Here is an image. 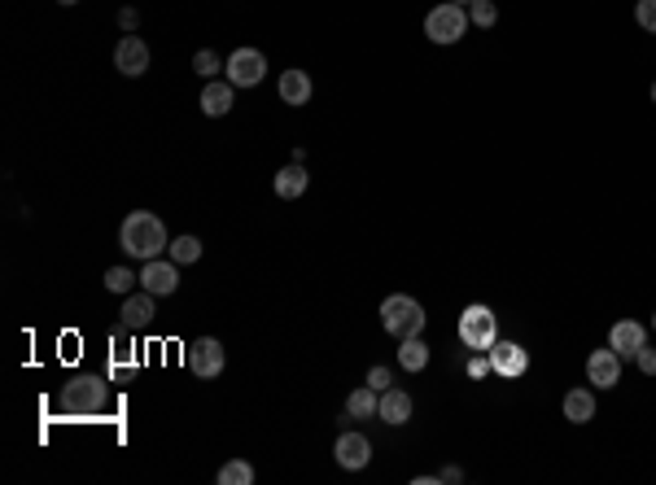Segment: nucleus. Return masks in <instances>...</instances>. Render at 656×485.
<instances>
[{"mask_svg": "<svg viewBox=\"0 0 656 485\" xmlns=\"http://www.w3.org/2000/svg\"><path fill=\"white\" fill-rule=\"evenodd\" d=\"M57 407H62V415H75V420H97V415L114 412V389H110L105 376L83 372V376H71V381L62 385Z\"/></svg>", "mask_w": 656, "mask_h": 485, "instance_id": "nucleus-1", "label": "nucleus"}, {"mask_svg": "<svg viewBox=\"0 0 656 485\" xmlns=\"http://www.w3.org/2000/svg\"><path fill=\"white\" fill-rule=\"evenodd\" d=\"M167 228H162V218L153 215V210H131L123 218V228H119V249L131 254V258H140V263H150V258H162L167 254Z\"/></svg>", "mask_w": 656, "mask_h": 485, "instance_id": "nucleus-2", "label": "nucleus"}, {"mask_svg": "<svg viewBox=\"0 0 656 485\" xmlns=\"http://www.w3.org/2000/svg\"><path fill=\"white\" fill-rule=\"evenodd\" d=\"M381 328L399 341L420 337V333H425V306H420L416 297H407V293H390V297L381 302Z\"/></svg>", "mask_w": 656, "mask_h": 485, "instance_id": "nucleus-3", "label": "nucleus"}, {"mask_svg": "<svg viewBox=\"0 0 656 485\" xmlns=\"http://www.w3.org/2000/svg\"><path fill=\"white\" fill-rule=\"evenodd\" d=\"M468 5H451V0H442L438 9L425 14V35H429L433 44H459L464 35H468Z\"/></svg>", "mask_w": 656, "mask_h": 485, "instance_id": "nucleus-4", "label": "nucleus"}, {"mask_svg": "<svg viewBox=\"0 0 656 485\" xmlns=\"http://www.w3.org/2000/svg\"><path fill=\"white\" fill-rule=\"evenodd\" d=\"M459 341L468 345V350H490L495 341H499V319L490 306H464V315H459Z\"/></svg>", "mask_w": 656, "mask_h": 485, "instance_id": "nucleus-5", "label": "nucleus"}, {"mask_svg": "<svg viewBox=\"0 0 656 485\" xmlns=\"http://www.w3.org/2000/svg\"><path fill=\"white\" fill-rule=\"evenodd\" d=\"M224 74L232 88H258V83L267 79V57L258 49H236L224 62Z\"/></svg>", "mask_w": 656, "mask_h": 485, "instance_id": "nucleus-6", "label": "nucleus"}, {"mask_svg": "<svg viewBox=\"0 0 656 485\" xmlns=\"http://www.w3.org/2000/svg\"><path fill=\"white\" fill-rule=\"evenodd\" d=\"M140 289L153 293V297H171L179 289V263L167 254V258H150L140 267Z\"/></svg>", "mask_w": 656, "mask_h": 485, "instance_id": "nucleus-7", "label": "nucleus"}, {"mask_svg": "<svg viewBox=\"0 0 656 485\" xmlns=\"http://www.w3.org/2000/svg\"><path fill=\"white\" fill-rule=\"evenodd\" d=\"M114 71L127 74V79H140V74L150 71V44L140 35H123L114 44Z\"/></svg>", "mask_w": 656, "mask_h": 485, "instance_id": "nucleus-8", "label": "nucleus"}, {"mask_svg": "<svg viewBox=\"0 0 656 485\" xmlns=\"http://www.w3.org/2000/svg\"><path fill=\"white\" fill-rule=\"evenodd\" d=\"M188 367H193L202 381L219 376V372H224V341L219 337H198L193 345H188Z\"/></svg>", "mask_w": 656, "mask_h": 485, "instance_id": "nucleus-9", "label": "nucleus"}, {"mask_svg": "<svg viewBox=\"0 0 656 485\" xmlns=\"http://www.w3.org/2000/svg\"><path fill=\"white\" fill-rule=\"evenodd\" d=\"M586 381L595 389H613L622 381V354L604 345V350H591V359H586Z\"/></svg>", "mask_w": 656, "mask_h": 485, "instance_id": "nucleus-10", "label": "nucleus"}, {"mask_svg": "<svg viewBox=\"0 0 656 485\" xmlns=\"http://www.w3.org/2000/svg\"><path fill=\"white\" fill-rule=\"evenodd\" d=\"M486 354H490V367H495L504 381H516V376H526V367H530V354H526L516 341H495Z\"/></svg>", "mask_w": 656, "mask_h": 485, "instance_id": "nucleus-11", "label": "nucleus"}, {"mask_svg": "<svg viewBox=\"0 0 656 485\" xmlns=\"http://www.w3.org/2000/svg\"><path fill=\"white\" fill-rule=\"evenodd\" d=\"M333 460L342 463L346 472H359V468H368V460H372V441L363 433H342L337 446H333Z\"/></svg>", "mask_w": 656, "mask_h": 485, "instance_id": "nucleus-12", "label": "nucleus"}, {"mask_svg": "<svg viewBox=\"0 0 656 485\" xmlns=\"http://www.w3.org/2000/svg\"><path fill=\"white\" fill-rule=\"evenodd\" d=\"M608 345H613L622 359H634V354L648 345V328H643L639 319H622V324H613V333H608Z\"/></svg>", "mask_w": 656, "mask_h": 485, "instance_id": "nucleus-13", "label": "nucleus"}, {"mask_svg": "<svg viewBox=\"0 0 656 485\" xmlns=\"http://www.w3.org/2000/svg\"><path fill=\"white\" fill-rule=\"evenodd\" d=\"M119 315H123V333H140V328H150L153 315H158V311H153V293H145V289L127 293Z\"/></svg>", "mask_w": 656, "mask_h": 485, "instance_id": "nucleus-14", "label": "nucleus"}, {"mask_svg": "<svg viewBox=\"0 0 656 485\" xmlns=\"http://www.w3.org/2000/svg\"><path fill=\"white\" fill-rule=\"evenodd\" d=\"M377 420H381V424H390V429L407 424V420H411V393L390 385L385 393H381V403H377Z\"/></svg>", "mask_w": 656, "mask_h": 485, "instance_id": "nucleus-15", "label": "nucleus"}, {"mask_svg": "<svg viewBox=\"0 0 656 485\" xmlns=\"http://www.w3.org/2000/svg\"><path fill=\"white\" fill-rule=\"evenodd\" d=\"M232 101H236V88L227 83V79H206V88H202V114L206 119H224L227 110H232Z\"/></svg>", "mask_w": 656, "mask_h": 485, "instance_id": "nucleus-16", "label": "nucleus"}, {"mask_svg": "<svg viewBox=\"0 0 656 485\" xmlns=\"http://www.w3.org/2000/svg\"><path fill=\"white\" fill-rule=\"evenodd\" d=\"M276 92H280V101H285V105H306V101H311V92H315V83H311V74H306V71H298V66H294V71L280 74Z\"/></svg>", "mask_w": 656, "mask_h": 485, "instance_id": "nucleus-17", "label": "nucleus"}, {"mask_svg": "<svg viewBox=\"0 0 656 485\" xmlns=\"http://www.w3.org/2000/svg\"><path fill=\"white\" fill-rule=\"evenodd\" d=\"M564 420H569V424H591V420H595V393L586 385L564 393Z\"/></svg>", "mask_w": 656, "mask_h": 485, "instance_id": "nucleus-18", "label": "nucleus"}, {"mask_svg": "<svg viewBox=\"0 0 656 485\" xmlns=\"http://www.w3.org/2000/svg\"><path fill=\"white\" fill-rule=\"evenodd\" d=\"M306 184H311V175H306L303 162H289V167L276 175V197H285V201H294V197L306 193Z\"/></svg>", "mask_w": 656, "mask_h": 485, "instance_id": "nucleus-19", "label": "nucleus"}, {"mask_svg": "<svg viewBox=\"0 0 656 485\" xmlns=\"http://www.w3.org/2000/svg\"><path fill=\"white\" fill-rule=\"evenodd\" d=\"M377 403H381V393L372 385H359L346 398V420H377Z\"/></svg>", "mask_w": 656, "mask_h": 485, "instance_id": "nucleus-20", "label": "nucleus"}, {"mask_svg": "<svg viewBox=\"0 0 656 485\" xmlns=\"http://www.w3.org/2000/svg\"><path fill=\"white\" fill-rule=\"evenodd\" d=\"M399 367H407V372H425V367H429V345L420 337H407L403 345H399Z\"/></svg>", "mask_w": 656, "mask_h": 485, "instance_id": "nucleus-21", "label": "nucleus"}, {"mask_svg": "<svg viewBox=\"0 0 656 485\" xmlns=\"http://www.w3.org/2000/svg\"><path fill=\"white\" fill-rule=\"evenodd\" d=\"M167 254H171V258H176L179 267H188V263H202V241H198V237H188V232H184V237H176V241L167 245Z\"/></svg>", "mask_w": 656, "mask_h": 485, "instance_id": "nucleus-22", "label": "nucleus"}, {"mask_svg": "<svg viewBox=\"0 0 656 485\" xmlns=\"http://www.w3.org/2000/svg\"><path fill=\"white\" fill-rule=\"evenodd\" d=\"M254 481V468L246 460H232L219 468V485H250Z\"/></svg>", "mask_w": 656, "mask_h": 485, "instance_id": "nucleus-23", "label": "nucleus"}, {"mask_svg": "<svg viewBox=\"0 0 656 485\" xmlns=\"http://www.w3.org/2000/svg\"><path fill=\"white\" fill-rule=\"evenodd\" d=\"M468 23L481 26V31L499 23V9H495V0H473V5H468Z\"/></svg>", "mask_w": 656, "mask_h": 485, "instance_id": "nucleus-24", "label": "nucleus"}, {"mask_svg": "<svg viewBox=\"0 0 656 485\" xmlns=\"http://www.w3.org/2000/svg\"><path fill=\"white\" fill-rule=\"evenodd\" d=\"M136 280H140V276H131V267H110V271H105V289L119 293V297H127Z\"/></svg>", "mask_w": 656, "mask_h": 485, "instance_id": "nucleus-25", "label": "nucleus"}, {"mask_svg": "<svg viewBox=\"0 0 656 485\" xmlns=\"http://www.w3.org/2000/svg\"><path fill=\"white\" fill-rule=\"evenodd\" d=\"M193 71L202 74V79H215V74L224 71V62H219V53L215 49H198L193 53Z\"/></svg>", "mask_w": 656, "mask_h": 485, "instance_id": "nucleus-26", "label": "nucleus"}, {"mask_svg": "<svg viewBox=\"0 0 656 485\" xmlns=\"http://www.w3.org/2000/svg\"><path fill=\"white\" fill-rule=\"evenodd\" d=\"M634 23L643 26L648 35H656V0H639L634 5Z\"/></svg>", "mask_w": 656, "mask_h": 485, "instance_id": "nucleus-27", "label": "nucleus"}, {"mask_svg": "<svg viewBox=\"0 0 656 485\" xmlns=\"http://www.w3.org/2000/svg\"><path fill=\"white\" fill-rule=\"evenodd\" d=\"M363 385H372L377 389V393H385V389L394 385V376H390V367H368V376H363Z\"/></svg>", "mask_w": 656, "mask_h": 485, "instance_id": "nucleus-28", "label": "nucleus"}, {"mask_svg": "<svg viewBox=\"0 0 656 485\" xmlns=\"http://www.w3.org/2000/svg\"><path fill=\"white\" fill-rule=\"evenodd\" d=\"M634 364H639V372H643V376H656V350H652V345H643V350L634 354Z\"/></svg>", "mask_w": 656, "mask_h": 485, "instance_id": "nucleus-29", "label": "nucleus"}, {"mask_svg": "<svg viewBox=\"0 0 656 485\" xmlns=\"http://www.w3.org/2000/svg\"><path fill=\"white\" fill-rule=\"evenodd\" d=\"M495 367H490V354H478V359H468V376L473 381H481V376H490Z\"/></svg>", "mask_w": 656, "mask_h": 485, "instance_id": "nucleus-30", "label": "nucleus"}, {"mask_svg": "<svg viewBox=\"0 0 656 485\" xmlns=\"http://www.w3.org/2000/svg\"><path fill=\"white\" fill-rule=\"evenodd\" d=\"M119 26H123L127 35H136V26H140V14H136L131 5H127V9H119Z\"/></svg>", "mask_w": 656, "mask_h": 485, "instance_id": "nucleus-31", "label": "nucleus"}, {"mask_svg": "<svg viewBox=\"0 0 656 485\" xmlns=\"http://www.w3.org/2000/svg\"><path fill=\"white\" fill-rule=\"evenodd\" d=\"M438 481H464V472H459V468H442V472H438Z\"/></svg>", "mask_w": 656, "mask_h": 485, "instance_id": "nucleus-32", "label": "nucleus"}, {"mask_svg": "<svg viewBox=\"0 0 656 485\" xmlns=\"http://www.w3.org/2000/svg\"><path fill=\"white\" fill-rule=\"evenodd\" d=\"M57 5H79V0H57Z\"/></svg>", "mask_w": 656, "mask_h": 485, "instance_id": "nucleus-33", "label": "nucleus"}, {"mask_svg": "<svg viewBox=\"0 0 656 485\" xmlns=\"http://www.w3.org/2000/svg\"><path fill=\"white\" fill-rule=\"evenodd\" d=\"M451 5H473V0H451Z\"/></svg>", "mask_w": 656, "mask_h": 485, "instance_id": "nucleus-34", "label": "nucleus"}, {"mask_svg": "<svg viewBox=\"0 0 656 485\" xmlns=\"http://www.w3.org/2000/svg\"><path fill=\"white\" fill-rule=\"evenodd\" d=\"M652 105H656V83H652Z\"/></svg>", "mask_w": 656, "mask_h": 485, "instance_id": "nucleus-35", "label": "nucleus"}, {"mask_svg": "<svg viewBox=\"0 0 656 485\" xmlns=\"http://www.w3.org/2000/svg\"><path fill=\"white\" fill-rule=\"evenodd\" d=\"M652 328H656V315H652Z\"/></svg>", "mask_w": 656, "mask_h": 485, "instance_id": "nucleus-36", "label": "nucleus"}]
</instances>
